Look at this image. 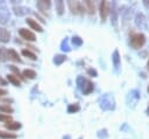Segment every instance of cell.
Returning <instances> with one entry per match:
<instances>
[{"mask_svg": "<svg viewBox=\"0 0 149 139\" xmlns=\"http://www.w3.org/2000/svg\"><path fill=\"white\" fill-rule=\"evenodd\" d=\"M8 12H6V9H0V23L5 25L7 23V20H8Z\"/></svg>", "mask_w": 149, "mask_h": 139, "instance_id": "obj_12", "label": "cell"}, {"mask_svg": "<svg viewBox=\"0 0 149 139\" xmlns=\"http://www.w3.org/2000/svg\"><path fill=\"white\" fill-rule=\"evenodd\" d=\"M6 127L9 130H19L21 127V124L19 121H9L6 124Z\"/></svg>", "mask_w": 149, "mask_h": 139, "instance_id": "obj_16", "label": "cell"}, {"mask_svg": "<svg viewBox=\"0 0 149 139\" xmlns=\"http://www.w3.org/2000/svg\"><path fill=\"white\" fill-rule=\"evenodd\" d=\"M100 106L104 110H113L114 109V99L111 95L106 93L100 98Z\"/></svg>", "mask_w": 149, "mask_h": 139, "instance_id": "obj_2", "label": "cell"}, {"mask_svg": "<svg viewBox=\"0 0 149 139\" xmlns=\"http://www.w3.org/2000/svg\"><path fill=\"white\" fill-rule=\"evenodd\" d=\"M27 23L31 27V29H34V30H36V32H43L42 26H41V25H38L35 20H33V19H27Z\"/></svg>", "mask_w": 149, "mask_h": 139, "instance_id": "obj_10", "label": "cell"}, {"mask_svg": "<svg viewBox=\"0 0 149 139\" xmlns=\"http://www.w3.org/2000/svg\"><path fill=\"white\" fill-rule=\"evenodd\" d=\"M9 68H10V70H12V71H14V72H15L17 76H20V71H19V69H16L14 65H10Z\"/></svg>", "mask_w": 149, "mask_h": 139, "instance_id": "obj_31", "label": "cell"}, {"mask_svg": "<svg viewBox=\"0 0 149 139\" xmlns=\"http://www.w3.org/2000/svg\"><path fill=\"white\" fill-rule=\"evenodd\" d=\"M65 60H66V56L65 55H62V54L61 55H56L55 58H54V63L55 64H62Z\"/></svg>", "mask_w": 149, "mask_h": 139, "instance_id": "obj_20", "label": "cell"}, {"mask_svg": "<svg viewBox=\"0 0 149 139\" xmlns=\"http://www.w3.org/2000/svg\"><path fill=\"white\" fill-rule=\"evenodd\" d=\"M22 55H24V56L29 57V58H30V60H33V61H35V60H36V55H35L34 53H31L30 50L23 49V50H22Z\"/></svg>", "mask_w": 149, "mask_h": 139, "instance_id": "obj_23", "label": "cell"}, {"mask_svg": "<svg viewBox=\"0 0 149 139\" xmlns=\"http://www.w3.org/2000/svg\"><path fill=\"white\" fill-rule=\"evenodd\" d=\"M19 33H20V35H21L24 40H27V41H35V40H36L35 34L31 33L30 30L26 29V28H21V29L19 30Z\"/></svg>", "mask_w": 149, "mask_h": 139, "instance_id": "obj_6", "label": "cell"}, {"mask_svg": "<svg viewBox=\"0 0 149 139\" xmlns=\"http://www.w3.org/2000/svg\"><path fill=\"white\" fill-rule=\"evenodd\" d=\"M85 5H86V7H87L88 13H90V14H94V4H93L92 1H90V0H87V1H85Z\"/></svg>", "mask_w": 149, "mask_h": 139, "instance_id": "obj_24", "label": "cell"}, {"mask_svg": "<svg viewBox=\"0 0 149 139\" xmlns=\"http://www.w3.org/2000/svg\"><path fill=\"white\" fill-rule=\"evenodd\" d=\"M113 9H112V12H113V16H112V25L113 26H116V21H118V11H116V4L115 2H113Z\"/></svg>", "mask_w": 149, "mask_h": 139, "instance_id": "obj_13", "label": "cell"}, {"mask_svg": "<svg viewBox=\"0 0 149 139\" xmlns=\"http://www.w3.org/2000/svg\"><path fill=\"white\" fill-rule=\"evenodd\" d=\"M62 49H63V50H66V51H69V50H70L69 44H68V39H65V40L62 42Z\"/></svg>", "mask_w": 149, "mask_h": 139, "instance_id": "obj_30", "label": "cell"}, {"mask_svg": "<svg viewBox=\"0 0 149 139\" xmlns=\"http://www.w3.org/2000/svg\"><path fill=\"white\" fill-rule=\"evenodd\" d=\"M9 39H10V33L6 28L0 27V42L6 43V42L9 41Z\"/></svg>", "mask_w": 149, "mask_h": 139, "instance_id": "obj_7", "label": "cell"}, {"mask_svg": "<svg viewBox=\"0 0 149 139\" xmlns=\"http://www.w3.org/2000/svg\"><path fill=\"white\" fill-rule=\"evenodd\" d=\"M8 58H9L8 57V50L6 48H3V47H0V61L5 62Z\"/></svg>", "mask_w": 149, "mask_h": 139, "instance_id": "obj_15", "label": "cell"}, {"mask_svg": "<svg viewBox=\"0 0 149 139\" xmlns=\"http://www.w3.org/2000/svg\"><path fill=\"white\" fill-rule=\"evenodd\" d=\"M69 7L73 14H84V6L78 1H69Z\"/></svg>", "mask_w": 149, "mask_h": 139, "instance_id": "obj_3", "label": "cell"}, {"mask_svg": "<svg viewBox=\"0 0 149 139\" xmlns=\"http://www.w3.org/2000/svg\"><path fill=\"white\" fill-rule=\"evenodd\" d=\"M79 105L78 104H71V105H69V107H68V112L69 113H74V112H77V111H79Z\"/></svg>", "mask_w": 149, "mask_h": 139, "instance_id": "obj_26", "label": "cell"}, {"mask_svg": "<svg viewBox=\"0 0 149 139\" xmlns=\"http://www.w3.org/2000/svg\"><path fill=\"white\" fill-rule=\"evenodd\" d=\"M148 68H149V61H148Z\"/></svg>", "mask_w": 149, "mask_h": 139, "instance_id": "obj_37", "label": "cell"}, {"mask_svg": "<svg viewBox=\"0 0 149 139\" xmlns=\"http://www.w3.org/2000/svg\"><path fill=\"white\" fill-rule=\"evenodd\" d=\"M111 7V4L108 2V1H102L101 4H100V16H101V21L102 22H105V20H106V18H107V15L109 14V8Z\"/></svg>", "mask_w": 149, "mask_h": 139, "instance_id": "obj_4", "label": "cell"}, {"mask_svg": "<svg viewBox=\"0 0 149 139\" xmlns=\"http://www.w3.org/2000/svg\"><path fill=\"white\" fill-rule=\"evenodd\" d=\"M72 43L74 46H81L83 44V40L79 37V36H73L72 37Z\"/></svg>", "mask_w": 149, "mask_h": 139, "instance_id": "obj_28", "label": "cell"}, {"mask_svg": "<svg viewBox=\"0 0 149 139\" xmlns=\"http://www.w3.org/2000/svg\"><path fill=\"white\" fill-rule=\"evenodd\" d=\"M36 6H37V8H38L40 11L44 12V11H47V9H49V8H50L51 2H50L49 0H40V1H37Z\"/></svg>", "mask_w": 149, "mask_h": 139, "instance_id": "obj_8", "label": "cell"}, {"mask_svg": "<svg viewBox=\"0 0 149 139\" xmlns=\"http://www.w3.org/2000/svg\"><path fill=\"white\" fill-rule=\"evenodd\" d=\"M13 11H14L15 15H17V16H23V15H26V14L29 12V8L23 7V6H15V7L13 8Z\"/></svg>", "mask_w": 149, "mask_h": 139, "instance_id": "obj_9", "label": "cell"}, {"mask_svg": "<svg viewBox=\"0 0 149 139\" xmlns=\"http://www.w3.org/2000/svg\"><path fill=\"white\" fill-rule=\"evenodd\" d=\"M143 5H144L147 8H149V0H144V1H143Z\"/></svg>", "mask_w": 149, "mask_h": 139, "instance_id": "obj_34", "label": "cell"}, {"mask_svg": "<svg viewBox=\"0 0 149 139\" xmlns=\"http://www.w3.org/2000/svg\"><path fill=\"white\" fill-rule=\"evenodd\" d=\"M23 76L27 77V78H30V79H34L36 77V72L34 70H30V69H26L23 71Z\"/></svg>", "mask_w": 149, "mask_h": 139, "instance_id": "obj_18", "label": "cell"}, {"mask_svg": "<svg viewBox=\"0 0 149 139\" xmlns=\"http://www.w3.org/2000/svg\"><path fill=\"white\" fill-rule=\"evenodd\" d=\"M64 139H70V137H69V135H66V137H64Z\"/></svg>", "mask_w": 149, "mask_h": 139, "instance_id": "obj_36", "label": "cell"}, {"mask_svg": "<svg viewBox=\"0 0 149 139\" xmlns=\"http://www.w3.org/2000/svg\"><path fill=\"white\" fill-rule=\"evenodd\" d=\"M87 72H88L91 76H97V71H95V70H93V69H88V70H87Z\"/></svg>", "mask_w": 149, "mask_h": 139, "instance_id": "obj_32", "label": "cell"}, {"mask_svg": "<svg viewBox=\"0 0 149 139\" xmlns=\"http://www.w3.org/2000/svg\"><path fill=\"white\" fill-rule=\"evenodd\" d=\"M148 91H149V86H148Z\"/></svg>", "mask_w": 149, "mask_h": 139, "instance_id": "obj_38", "label": "cell"}, {"mask_svg": "<svg viewBox=\"0 0 149 139\" xmlns=\"http://www.w3.org/2000/svg\"><path fill=\"white\" fill-rule=\"evenodd\" d=\"M86 79L83 77V76H79L78 78H77V85H78V88L83 91V89H84V86H85V84H86Z\"/></svg>", "mask_w": 149, "mask_h": 139, "instance_id": "obj_21", "label": "cell"}, {"mask_svg": "<svg viewBox=\"0 0 149 139\" xmlns=\"http://www.w3.org/2000/svg\"><path fill=\"white\" fill-rule=\"evenodd\" d=\"M112 60H113L114 67L118 69V68H119V65H120V56H119V51H118V50H114L113 56H112Z\"/></svg>", "mask_w": 149, "mask_h": 139, "instance_id": "obj_14", "label": "cell"}, {"mask_svg": "<svg viewBox=\"0 0 149 139\" xmlns=\"http://www.w3.org/2000/svg\"><path fill=\"white\" fill-rule=\"evenodd\" d=\"M0 138H3V139H15L16 135L13 134V133H9V132H3V131H0Z\"/></svg>", "mask_w": 149, "mask_h": 139, "instance_id": "obj_22", "label": "cell"}, {"mask_svg": "<svg viewBox=\"0 0 149 139\" xmlns=\"http://www.w3.org/2000/svg\"><path fill=\"white\" fill-rule=\"evenodd\" d=\"M56 11H57V13H58L59 15H62V14L64 13V2H63L62 0L56 1Z\"/></svg>", "mask_w": 149, "mask_h": 139, "instance_id": "obj_17", "label": "cell"}, {"mask_svg": "<svg viewBox=\"0 0 149 139\" xmlns=\"http://www.w3.org/2000/svg\"><path fill=\"white\" fill-rule=\"evenodd\" d=\"M12 117L10 116H5L2 113H0V121H10Z\"/></svg>", "mask_w": 149, "mask_h": 139, "instance_id": "obj_29", "label": "cell"}, {"mask_svg": "<svg viewBox=\"0 0 149 139\" xmlns=\"http://www.w3.org/2000/svg\"><path fill=\"white\" fill-rule=\"evenodd\" d=\"M0 83H1L2 85H5V84H6V82H5V81H3V79H2L1 77H0Z\"/></svg>", "mask_w": 149, "mask_h": 139, "instance_id": "obj_35", "label": "cell"}, {"mask_svg": "<svg viewBox=\"0 0 149 139\" xmlns=\"http://www.w3.org/2000/svg\"><path fill=\"white\" fill-rule=\"evenodd\" d=\"M0 111L1 112H6V113H12L13 109L9 105H0Z\"/></svg>", "mask_w": 149, "mask_h": 139, "instance_id": "obj_27", "label": "cell"}, {"mask_svg": "<svg viewBox=\"0 0 149 139\" xmlns=\"http://www.w3.org/2000/svg\"><path fill=\"white\" fill-rule=\"evenodd\" d=\"M144 43H146V36L143 34H140V33L132 34V36H130V44H132V47L134 49L141 48Z\"/></svg>", "mask_w": 149, "mask_h": 139, "instance_id": "obj_1", "label": "cell"}, {"mask_svg": "<svg viewBox=\"0 0 149 139\" xmlns=\"http://www.w3.org/2000/svg\"><path fill=\"white\" fill-rule=\"evenodd\" d=\"M8 57H9L10 60L15 61V62H21V58L19 57V54H17L14 49H9V50H8Z\"/></svg>", "mask_w": 149, "mask_h": 139, "instance_id": "obj_11", "label": "cell"}, {"mask_svg": "<svg viewBox=\"0 0 149 139\" xmlns=\"http://www.w3.org/2000/svg\"><path fill=\"white\" fill-rule=\"evenodd\" d=\"M92 90H93V84H92L90 81H87L86 84H85V86H84V89H83V93H84V95H87V93H90Z\"/></svg>", "mask_w": 149, "mask_h": 139, "instance_id": "obj_19", "label": "cell"}, {"mask_svg": "<svg viewBox=\"0 0 149 139\" xmlns=\"http://www.w3.org/2000/svg\"><path fill=\"white\" fill-rule=\"evenodd\" d=\"M3 95H7V91L3 89H0V96H3Z\"/></svg>", "mask_w": 149, "mask_h": 139, "instance_id": "obj_33", "label": "cell"}, {"mask_svg": "<svg viewBox=\"0 0 149 139\" xmlns=\"http://www.w3.org/2000/svg\"><path fill=\"white\" fill-rule=\"evenodd\" d=\"M7 79H8L10 83H13L15 86H19V85H20V81H19V78H16V77L13 76V75H8V76H7Z\"/></svg>", "mask_w": 149, "mask_h": 139, "instance_id": "obj_25", "label": "cell"}, {"mask_svg": "<svg viewBox=\"0 0 149 139\" xmlns=\"http://www.w3.org/2000/svg\"><path fill=\"white\" fill-rule=\"evenodd\" d=\"M135 25L142 29H147V19L142 13H137L135 16Z\"/></svg>", "mask_w": 149, "mask_h": 139, "instance_id": "obj_5", "label": "cell"}]
</instances>
